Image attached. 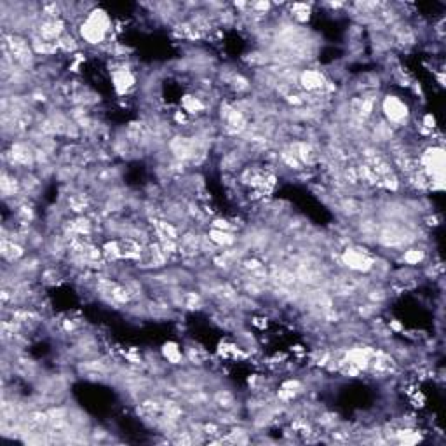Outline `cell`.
I'll return each mask as SVG.
<instances>
[{"instance_id": "5b68a950", "label": "cell", "mask_w": 446, "mask_h": 446, "mask_svg": "<svg viewBox=\"0 0 446 446\" xmlns=\"http://www.w3.org/2000/svg\"><path fill=\"white\" fill-rule=\"evenodd\" d=\"M160 356L173 366H182L185 365V354H183V349L175 342H167L164 343L162 349H160Z\"/></svg>"}, {"instance_id": "52a82bcc", "label": "cell", "mask_w": 446, "mask_h": 446, "mask_svg": "<svg viewBox=\"0 0 446 446\" xmlns=\"http://www.w3.org/2000/svg\"><path fill=\"white\" fill-rule=\"evenodd\" d=\"M56 44H58L60 52H65V54H75V52L81 49V39L75 37V35L70 34V32H67L63 37L58 39Z\"/></svg>"}, {"instance_id": "7a4b0ae2", "label": "cell", "mask_w": 446, "mask_h": 446, "mask_svg": "<svg viewBox=\"0 0 446 446\" xmlns=\"http://www.w3.org/2000/svg\"><path fill=\"white\" fill-rule=\"evenodd\" d=\"M380 110H382V119L387 124L394 127L396 133L408 127L410 124V108L401 98L394 96V94H385L380 98Z\"/></svg>"}, {"instance_id": "3957f363", "label": "cell", "mask_w": 446, "mask_h": 446, "mask_svg": "<svg viewBox=\"0 0 446 446\" xmlns=\"http://www.w3.org/2000/svg\"><path fill=\"white\" fill-rule=\"evenodd\" d=\"M110 72H111V82H114V89L117 91V94L126 96V94L131 93V89H134V86H136V77H134L129 65L120 63Z\"/></svg>"}, {"instance_id": "6da1fadb", "label": "cell", "mask_w": 446, "mask_h": 446, "mask_svg": "<svg viewBox=\"0 0 446 446\" xmlns=\"http://www.w3.org/2000/svg\"><path fill=\"white\" fill-rule=\"evenodd\" d=\"M114 32V25L107 11L96 8L82 19L77 26V35L82 42H86L91 47L107 44V39Z\"/></svg>"}, {"instance_id": "277c9868", "label": "cell", "mask_w": 446, "mask_h": 446, "mask_svg": "<svg viewBox=\"0 0 446 446\" xmlns=\"http://www.w3.org/2000/svg\"><path fill=\"white\" fill-rule=\"evenodd\" d=\"M328 77L324 72L316 70V68H305L300 72V78H298V87L304 93H319L326 87Z\"/></svg>"}, {"instance_id": "8992f818", "label": "cell", "mask_w": 446, "mask_h": 446, "mask_svg": "<svg viewBox=\"0 0 446 446\" xmlns=\"http://www.w3.org/2000/svg\"><path fill=\"white\" fill-rule=\"evenodd\" d=\"M182 108L189 117H199L202 111L208 110V107L204 105V101L199 100L195 94H187L185 98L182 100Z\"/></svg>"}]
</instances>
